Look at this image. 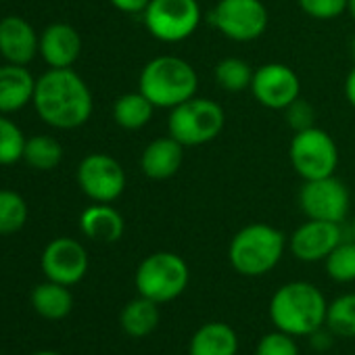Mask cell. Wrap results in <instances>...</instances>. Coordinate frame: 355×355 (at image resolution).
I'll return each mask as SVG.
<instances>
[{
  "instance_id": "1",
  "label": "cell",
  "mask_w": 355,
  "mask_h": 355,
  "mask_svg": "<svg viewBox=\"0 0 355 355\" xmlns=\"http://www.w3.org/2000/svg\"><path fill=\"white\" fill-rule=\"evenodd\" d=\"M36 113L44 123L57 130H76L84 125L94 109L88 84L71 69H49L36 80Z\"/></svg>"
},
{
  "instance_id": "2",
  "label": "cell",
  "mask_w": 355,
  "mask_h": 355,
  "mask_svg": "<svg viewBox=\"0 0 355 355\" xmlns=\"http://www.w3.org/2000/svg\"><path fill=\"white\" fill-rule=\"evenodd\" d=\"M326 311L322 291L303 280L282 284L270 301L272 324L291 336H311L326 324Z\"/></svg>"
},
{
  "instance_id": "3",
  "label": "cell",
  "mask_w": 355,
  "mask_h": 355,
  "mask_svg": "<svg viewBox=\"0 0 355 355\" xmlns=\"http://www.w3.org/2000/svg\"><path fill=\"white\" fill-rule=\"evenodd\" d=\"M199 88V76L195 67L171 55L150 59L138 78V90L155 105V109H173L193 98Z\"/></svg>"
},
{
  "instance_id": "4",
  "label": "cell",
  "mask_w": 355,
  "mask_h": 355,
  "mask_svg": "<svg viewBox=\"0 0 355 355\" xmlns=\"http://www.w3.org/2000/svg\"><path fill=\"white\" fill-rule=\"evenodd\" d=\"M286 249L284 234L270 224H249L241 228L228 247L230 266L243 276H263L272 272Z\"/></svg>"
},
{
  "instance_id": "5",
  "label": "cell",
  "mask_w": 355,
  "mask_h": 355,
  "mask_svg": "<svg viewBox=\"0 0 355 355\" xmlns=\"http://www.w3.org/2000/svg\"><path fill=\"white\" fill-rule=\"evenodd\" d=\"M226 125V113L220 103L205 96H193L169 109L167 130L180 144L201 146L214 142Z\"/></svg>"
},
{
  "instance_id": "6",
  "label": "cell",
  "mask_w": 355,
  "mask_h": 355,
  "mask_svg": "<svg viewBox=\"0 0 355 355\" xmlns=\"http://www.w3.org/2000/svg\"><path fill=\"white\" fill-rule=\"evenodd\" d=\"M134 280L138 295L155 303H167L187 291L191 270L189 263L178 253L157 251L140 261Z\"/></svg>"
},
{
  "instance_id": "7",
  "label": "cell",
  "mask_w": 355,
  "mask_h": 355,
  "mask_svg": "<svg viewBox=\"0 0 355 355\" xmlns=\"http://www.w3.org/2000/svg\"><path fill=\"white\" fill-rule=\"evenodd\" d=\"M199 0H150L142 21L146 32L165 44L189 40L201 26Z\"/></svg>"
},
{
  "instance_id": "8",
  "label": "cell",
  "mask_w": 355,
  "mask_h": 355,
  "mask_svg": "<svg viewBox=\"0 0 355 355\" xmlns=\"http://www.w3.org/2000/svg\"><path fill=\"white\" fill-rule=\"evenodd\" d=\"M288 159L297 175L305 180H318V178L334 175L338 165V146L334 138L322 128H309L295 132Z\"/></svg>"
},
{
  "instance_id": "9",
  "label": "cell",
  "mask_w": 355,
  "mask_h": 355,
  "mask_svg": "<svg viewBox=\"0 0 355 355\" xmlns=\"http://www.w3.org/2000/svg\"><path fill=\"white\" fill-rule=\"evenodd\" d=\"M209 24L232 42H253L270 26V13L261 0H218Z\"/></svg>"
},
{
  "instance_id": "10",
  "label": "cell",
  "mask_w": 355,
  "mask_h": 355,
  "mask_svg": "<svg viewBox=\"0 0 355 355\" xmlns=\"http://www.w3.org/2000/svg\"><path fill=\"white\" fill-rule=\"evenodd\" d=\"M78 184L94 203H113L125 191V171L117 159L105 153H90L78 165Z\"/></svg>"
},
{
  "instance_id": "11",
  "label": "cell",
  "mask_w": 355,
  "mask_h": 355,
  "mask_svg": "<svg viewBox=\"0 0 355 355\" xmlns=\"http://www.w3.org/2000/svg\"><path fill=\"white\" fill-rule=\"evenodd\" d=\"M299 207L307 220L343 224L351 209V197L336 175H326L303 182L299 191Z\"/></svg>"
},
{
  "instance_id": "12",
  "label": "cell",
  "mask_w": 355,
  "mask_h": 355,
  "mask_svg": "<svg viewBox=\"0 0 355 355\" xmlns=\"http://www.w3.org/2000/svg\"><path fill=\"white\" fill-rule=\"evenodd\" d=\"M249 90L261 107L284 111L301 96V82L293 67L284 63H266L255 69Z\"/></svg>"
},
{
  "instance_id": "13",
  "label": "cell",
  "mask_w": 355,
  "mask_h": 355,
  "mask_svg": "<svg viewBox=\"0 0 355 355\" xmlns=\"http://www.w3.org/2000/svg\"><path fill=\"white\" fill-rule=\"evenodd\" d=\"M40 266L49 280L71 286V284H78L86 276L88 253L76 239L61 236L46 245Z\"/></svg>"
},
{
  "instance_id": "14",
  "label": "cell",
  "mask_w": 355,
  "mask_h": 355,
  "mask_svg": "<svg viewBox=\"0 0 355 355\" xmlns=\"http://www.w3.org/2000/svg\"><path fill=\"white\" fill-rule=\"evenodd\" d=\"M343 241L340 224L324 220L303 222L288 239V249L299 261H324Z\"/></svg>"
},
{
  "instance_id": "15",
  "label": "cell",
  "mask_w": 355,
  "mask_h": 355,
  "mask_svg": "<svg viewBox=\"0 0 355 355\" xmlns=\"http://www.w3.org/2000/svg\"><path fill=\"white\" fill-rule=\"evenodd\" d=\"M38 53L44 63L53 69L71 67L82 53V38L69 24H51L40 34Z\"/></svg>"
},
{
  "instance_id": "16",
  "label": "cell",
  "mask_w": 355,
  "mask_h": 355,
  "mask_svg": "<svg viewBox=\"0 0 355 355\" xmlns=\"http://www.w3.org/2000/svg\"><path fill=\"white\" fill-rule=\"evenodd\" d=\"M40 36L19 15L0 19V55L7 63L28 65L38 53Z\"/></svg>"
},
{
  "instance_id": "17",
  "label": "cell",
  "mask_w": 355,
  "mask_h": 355,
  "mask_svg": "<svg viewBox=\"0 0 355 355\" xmlns=\"http://www.w3.org/2000/svg\"><path fill=\"white\" fill-rule=\"evenodd\" d=\"M184 144L173 136H161L148 142L140 157V169L148 180H169L184 163Z\"/></svg>"
},
{
  "instance_id": "18",
  "label": "cell",
  "mask_w": 355,
  "mask_h": 355,
  "mask_svg": "<svg viewBox=\"0 0 355 355\" xmlns=\"http://www.w3.org/2000/svg\"><path fill=\"white\" fill-rule=\"evenodd\" d=\"M36 80L26 65H0V115L15 113L34 98Z\"/></svg>"
},
{
  "instance_id": "19",
  "label": "cell",
  "mask_w": 355,
  "mask_h": 355,
  "mask_svg": "<svg viewBox=\"0 0 355 355\" xmlns=\"http://www.w3.org/2000/svg\"><path fill=\"white\" fill-rule=\"evenodd\" d=\"M123 218L111 203H94L80 216V230L96 243H115L123 236Z\"/></svg>"
},
{
  "instance_id": "20",
  "label": "cell",
  "mask_w": 355,
  "mask_h": 355,
  "mask_svg": "<svg viewBox=\"0 0 355 355\" xmlns=\"http://www.w3.org/2000/svg\"><path fill=\"white\" fill-rule=\"evenodd\" d=\"M239 336L232 326L224 322L203 324L191 338L189 355H236Z\"/></svg>"
},
{
  "instance_id": "21",
  "label": "cell",
  "mask_w": 355,
  "mask_h": 355,
  "mask_svg": "<svg viewBox=\"0 0 355 355\" xmlns=\"http://www.w3.org/2000/svg\"><path fill=\"white\" fill-rule=\"evenodd\" d=\"M32 305L36 313L46 320H63L73 307V297L69 286L46 280L32 291Z\"/></svg>"
},
{
  "instance_id": "22",
  "label": "cell",
  "mask_w": 355,
  "mask_h": 355,
  "mask_svg": "<svg viewBox=\"0 0 355 355\" xmlns=\"http://www.w3.org/2000/svg\"><path fill=\"white\" fill-rule=\"evenodd\" d=\"M159 303L146 299V297H136L132 299L119 313V322L125 334L134 336V338H142L148 336L157 324H159Z\"/></svg>"
},
{
  "instance_id": "23",
  "label": "cell",
  "mask_w": 355,
  "mask_h": 355,
  "mask_svg": "<svg viewBox=\"0 0 355 355\" xmlns=\"http://www.w3.org/2000/svg\"><path fill=\"white\" fill-rule=\"evenodd\" d=\"M155 105L138 90L121 94L113 105V119L123 130H142L153 119Z\"/></svg>"
},
{
  "instance_id": "24",
  "label": "cell",
  "mask_w": 355,
  "mask_h": 355,
  "mask_svg": "<svg viewBox=\"0 0 355 355\" xmlns=\"http://www.w3.org/2000/svg\"><path fill=\"white\" fill-rule=\"evenodd\" d=\"M61 159H63V146L53 136L36 134V136L28 138L26 150H24V161L28 165H32L34 169L51 171L61 163Z\"/></svg>"
},
{
  "instance_id": "25",
  "label": "cell",
  "mask_w": 355,
  "mask_h": 355,
  "mask_svg": "<svg viewBox=\"0 0 355 355\" xmlns=\"http://www.w3.org/2000/svg\"><path fill=\"white\" fill-rule=\"evenodd\" d=\"M253 73L255 69L245 59H239V57H226L214 69L216 84L226 92L249 90L253 82Z\"/></svg>"
},
{
  "instance_id": "26",
  "label": "cell",
  "mask_w": 355,
  "mask_h": 355,
  "mask_svg": "<svg viewBox=\"0 0 355 355\" xmlns=\"http://www.w3.org/2000/svg\"><path fill=\"white\" fill-rule=\"evenodd\" d=\"M28 222V203L15 191H0V234H15Z\"/></svg>"
},
{
  "instance_id": "27",
  "label": "cell",
  "mask_w": 355,
  "mask_h": 355,
  "mask_svg": "<svg viewBox=\"0 0 355 355\" xmlns=\"http://www.w3.org/2000/svg\"><path fill=\"white\" fill-rule=\"evenodd\" d=\"M326 326L338 336H355V293H347L328 303Z\"/></svg>"
},
{
  "instance_id": "28",
  "label": "cell",
  "mask_w": 355,
  "mask_h": 355,
  "mask_svg": "<svg viewBox=\"0 0 355 355\" xmlns=\"http://www.w3.org/2000/svg\"><path fill=\"white\" fill-rule=\"evenodd\" d=\"M326 274L334 282H353L355 280V241H340L334 251L324 259Z\"/></svg>"
},
{
  "instance_id": "29",
  "label": "cell",
  "mask_w": 355,
  "mask_h": 355,
  "mask_svg": "<svg viewBox=\"0 0 355 355\" xmlns=\"http://www.w3.org/2000/svg\"><path fill=\"white\" fill-rule=\"evenodd\" d=\"M28 138L19 125L0 115V165H13L24 159Z\"/></svg>"
},
{
  "instance_id": "30",
  "label": "cell",
  "mask_w": 355,
  "mask_h": 355,
  "mask_svg": "<svg viewBox=\"0 0 355 355\" xmlns=\"http://www.w3.org/2000/svg\"><path fill=\"white\" fill-rule=\"evenodd\" d=\"M255 355H299V347L295 336L276 328L274 332H268L259 338Z\"/></svg>"
},
{
  "instance_id": "31",
  "label": "cell",
  "mask_w": 355,
  "mask_h": 355,
  "mask_svg": "<svg viewBox=\"0 0 355 355\" xmlns=\"http://www.w3.org/2000/svg\"><path fill=\"white\" fill-rule=\"evenodd\" d=\"M297 3H299L301 11L305 15H309L311 19L330 21L347 11L349 0H297Z\"/></svg>"
},
{
  "instance_id": "32",
  "label": "cell",
  "mask_w": 355,
  "mask_h": 355,
  "mask_svg": "<svg viewBox=\"0 0 355 355\" xmlns=\"http://www.w3.org/2000/svg\"><path fill=\"white\" fill-rule=\"evenodd\" d=\"M284 117H286V123L291 125L293 132L309 130L315 125V109L311 107L309 101H305L301 96L284 109Z\"/></svg>"
},
{
  "instance_id": "33",
  "label": "cell",
  "mask_w": 355,
  "mask_h": 355,
  "mask_svg": "<svg viewBox=\"0 0 355 355\" xmlns=\"http://www.w3.org/2000/svg\"><path fill=\"white\" fill-rule=\"evenodd\" d=\"M148 3L150 0H111V5L125 15H138V13L142 15L146 11Z\"/></svg>"
},
{
  "instance_id": "34",
  "label": "cell",
  "mask_w": 355,
  "mask_h": 355,
  "mask_svg": "<svg viewBox=\"0 0 355 355\" xmlns=\"http://www.w3.org/2000/svg\"><path fill=\"white\" fill-rule=\"evenodd\" d=\"M345 98L355 109V65H353V69L349 71V76L345 80Z\"/></svg>"
},
{
  "instance_id": "35",
  "label": "cell",
  "mask_w": 355,
  "mask_h": 355,
  "mask_svg": "<svg viewBox=\"0 0 355 355\" xmlns=\"http://www.w3.org/2000/svg\"><path fill=\"white\" fill-rule=\"evenodd\" d=\"M347 13L353 17V21H355V0H349L347 3Z\"/></svg>"
},
{
  "instance_id": "36",
  "label": "cell",
  "mask_w": 355,
  "mask_h": 355,
  "mask_svg": "<svg viewBox=\"0 0 355 355\" xmlns=\"http://www.w3.org/2000/svg\"><path fill=\"white\" fill-rule=\"evenodd\" d=\"M34 355H61V353H57V351H38Z\"/></svg>"
},
{
  "instance_id": "37",
  "label": "cell",
  "mask_w": 355,
  "mask_h": 355,
  "mask_svg": "<svg viewBox=\"0 0 355 355\" xmlns=\"http://www.w3.org/2000/svg\"><path fill=\"white\" fill-rule=\"evenodd\" d=\"M351 57H353V61H355V36H353V40H351Z\"/></svg>"
},
{
  "instance_id": "38",
  "label": "cell",
  "mask_w": 355,
  "mask_h": 355,
  "mask_svg": "<svg viewBox=\"0 0 355 355\" xmlns=\"http://www.w3.org/2000/svg\"><path fill=\"white\" fill-rule=\"evenodd\" d=\"M353 236H355V218H353Z\"/></svg>"
},
{
  "instance_id": "39",
  "label": "cell",
  "mask_w": 355,
  "mask_h": 355,
  "mask_svg": "<svg viewBox=\"0 0 355 355\" xmlns=\"http://www.w3.org/2000/svg\"><path fill=\"white\" fill-rule=\"evenodd\" d=\"M0 355H3V353H0Z\"/></svg>"
}]
</instances>
